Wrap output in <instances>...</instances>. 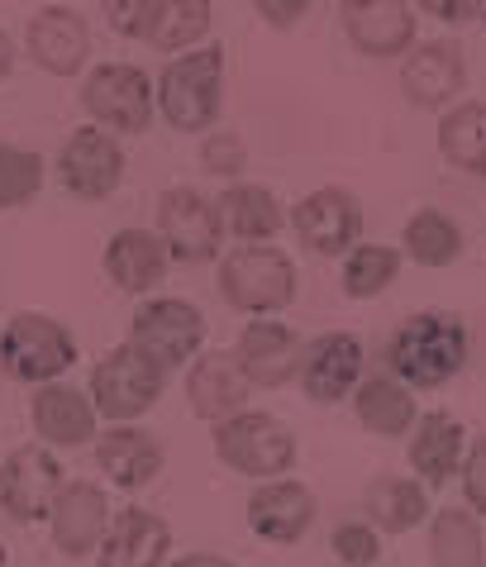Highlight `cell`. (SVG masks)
Wrapping results in <instances>:
<instances>
[{
	"label": "cell",
	"mask_w": 486,
	"mask_h": 567,
	"mask_svg": "<svg viewBox=\"0 0 486 567\" xmlns=\"http://www.w3.org/2000/svg\"><path fill=\"white\" fill-rule=\"evenodd\" d=\"M473 334L458 315L448 310H420L386 343V372L411 391H438L467 368Z\"/></svg>",
	"instance_id": "obj_1"
},
{
	"label": "cell",
	"mask_w": 486,
	"mask_h": 567,
	"mask_svg": "<svg viewBox=\"0 0 486 567\" xmlns=\"http://www.w3.org/2000/svg\"><path fill=\"white\" fill-rule=\"evenodd\" d=\"M301 277H296L291 254L277 244H239L219 258V301L254 320H277L287 306H296Z\"/></svg>",
	"instance_id": "obj_2"
},
{
	"label": "cell",
	"mask_w": 486,
	"mask_h": 567,
	"mask_svg": "<svg viewBox=\"0 0 486 567\" xmlns=\"http://www.w3.org/2000/svg\"><path fill=\"white\" fill-rule=\"evenodd\" d=\"M158 115L177 134H200L219 130L225 115V49H196L182 58H167L158 72Z\"/></svg>",
	"instance_id": "obj_3"
},
{
	"label": "cell",
	"mask_w": 486,
	"mask_h": 567,
	"mask_svg": "<svg viewBox=\"0 0 486 567\" xmlns=\"http://www.w3.org/2000/svg\"><path fill=\"white\" fill-rule=\"evenodd\" d=\"M210 444H215L219 463L229 472H239V477H248L254 486L291 477L296 453H301L296 449V434L287 430V420H277L272 411H244L225 424H215Z\"/></svg>",
	"instance_id": "obj_4"
},
{
	"label": "cell",
	"mask_w": 486,
	"mask_h": 567,
	"mask_svg": "<svg viewBox=\"0 0 486 567\" xmlns=\"http://www.w3.org/2000/svg\"><path fill=\"white\" fill-rule=\"evenodd\" d=\"M76 362V334L62 320L43 310H20L0 329V372L24 386H53L72 372Z\"/></svg>",
	"instance_id": "obj_5"
},
{
	"label": "cell",
	"mask_w": 486,
	"mask_h": 567,
	"mask_svg": "<svg viewBox=\"0 0 486 567\" xmlns=\"http://www.w3.org/2000/svg\"><path fill=\"white\" fill-rule=\"evenodd\" d=\"M167 391V372L153 358H144L134 343H115L105 358L91 362L86 396L96 415L110 424H134L144 420Z\"/></svg>",
	"instance_id": "obj_6"
},
{
	"label": "cell",
	"mask_w": 486,
	"mask_h": 567,
	"mask_svg": "<svg viewBox=\"0 0 486 567\" xmlns=\"http://www.w3.org/2000/svg\"><path fill=\"white\" fill-rule=\"evenodd\" d=\"M82 110L105 134H144L158 110V82L138 62H96L82 82Z\"/></svg>",
	"instance_id": "obj_7"
},
{
	"label": "cell",
	"mask_w": 486,
	"mask_h": 567,
	"mask_svg": "<svg viewBox=\"0 0 486 567\" xmlns=\"http://www.w3.org/2000/svg\"><path fill=\"white\" fill-rule=\"evenodd\" d=\"M144 358H153L172 377L206 353V315L182 296H148L144 306L130 315V339Z\"/></svg>",
	"instance_id": "obj_8"
},
{
	"label": "cell",
	"mask_w": 486,
	"mask_h": 567,
	"mask_svg": "<svg viewBox=\"0 0 486 567\" xmlns=\"http://www.w3.org/2000/svg\"><path fill=\"white\" fill-rule=\"evenodd\" d=\"M153 234L163 239L172 262H215L219 244H225V219H219V206L196 192V186H167L158 196V215H153Z\"/></svg>",
	"instance_id": "obj_9"
},
{
	"label": "cell",
	"mask_w": 486,
	"mask_h": 567,
	"mask_svg": "<svg viewBox=\"0 0 486 567\" xmlns=\"http://www.w3.org/2000/svg\"><path fill=\"white\" fill-rule=\"evenodd\" d=\"M68 486V472H62L58 453L34 444H20L0 458V511H6L14 525H49L53 501Z\"/></svg>",
	"instance_id": "obj_10"
},
{
	"label": "cell",
	"mask_w": 486,
	"mask_h": 567,
	"mask_svg": "<svg viewBox=\"0 0 486 567\" xmlns=\"http://www.w3.org/2000/svg\"><path fill=\"white\" fill-rule=\"evenodd\" d=\"M291 229L306 254L316 258H349L363 244V206L349 186H316L310 196L296 200Z\"/></svg>",
	"instance_id": "obj_11"
},
{
	"label": "cell",
	"mask_w": 486,
	"mask_h": 567,
	"mask_svg": "<svg viewBox=\"0 0 486 567\" xmlns=\"http://www.w3.org/2000/svg\"><path fill=\"white\" fill-rule=\"evenodd\" d=\"M368 377V349L353 329H324L306 343L301 353V372H296V386L306 391V401L316 405H339L353 401V391L363 386Z\"/></svg>",
	"instance_id": "obj_12"
},
{
	"label": "cell",
	"mask_w": 486,
	"mask_h": 567,
	"mask_svg": "<svg viewBox=\"0 0 486 567\" xmlns=\"http://www.w3.org/2000/svg\"><path fill=\"white\" fill-rule=\"evenodd\" d=\"M124 144L115 134L96 130V124H82L62 138L58 148V177H62V192L76 196V200H110L124 182Z\"/></svg>",
	"instance_id": "obj_13"
},
{
	"label": "cell",
	"mask_w": 486,
	"mask_h": 567,
	"mask_svg": "<svg viewBox=\"0 0 486 567\" xmlns=\"http://www.w3.org/2000/svg\"><path fill=\"white\" fill-rule=\"evenodd\" d=\"M301 353L306 343L287 320H248L239 329V339H234V358H239L254 391L291 386L296 372H301Z\"/></svg>",
	"instance_id": "obj_14"
},
{
	"label": "cell",
	"mask_w": 486,
	"mask_h": 567,
	"mask_svg": "<svg viewBox=\"0 0 486 567\" xmlns=\"http://www.w3.org/2000/svg\"><path fill=\"white\" fill-rule=\"evenodd\" d=\"M110 496L101 482H86L76 477L62 486V496L53 501V515H49V534H53V548L62 558L82 563V558H96V548L110 529Z\"/></svg>",
	"instance_id": "obj_15"
},
{
	"label": "cell",
	"mask_w": 486,
	"mask_h": 567,
	"mask_svg": "<svg viewBox=\"0 0 486 567\" xmlns=\"http://www.w3.org/2000/svg\"><path fill=\"white\" fill-rule=\"evenodd\" d=\"M467 86V58L453 39L415 43L401 58V96L415 110H453V96Z\"/></svg>",
	"instance_id": "obj_16"
},
{
	"label": "cell",
	"mask_w": 486,
	"mask_h": 567,
	"mask_svg": "<svg viewBox=\"0 0 486 567\" xmlns=\"http://www.w3.org/2000/svg\"><path fill=\"white\" fill-rule=\"evenodd\" d=\"M316 515H320L316 492L296 477L262 482V486H254V496H248V529H254L262 544H277V548L301 544L306 534L316 529Z\"/></svg>",
	"instance_id": "obj_17"
},
{
	"label": "cell",
	"mask_w": 486,
	"mask_h": 567,
	"mask_svg": "<svg viewBox=\"0 0 486 567\" xmlns=\"http://www.w3.org/2000/svg\"><path fill=\"white\" fill-rule=\"evenodd\" d=\"M24 49L29 62L49 76H76L91 62V29L68 6H43L24 24Z\"/></svg>",
	"instance_id": "obj_18"
},
{
	"label": "cell",
	"mask_w": 486,
	"mask_h": 567,
	"mask_svg": "<svg viewBox=\"0 0 486 567\" xmlns=\"http://www.w3.org/2000/svg\"><path fill=\"white\" fill-rule=\"evenodd\" d=\"M339 24L363 58H405L415 49V6L405 0H343Z\"/></svg>",
	"instance_id": "obj_19"
},
{
	"label": "cell",
	"mask_w": 486,
	"mask_h": 567,
	"mask_svg": "<svg viewBox=\"0 0 486 567\" xmlns=\"http://www.w3.org/2000/svg\"><path fill=\"white\" fill-rule=\"evenodd\" d=\"M29 424H34V439L43 449H86L101 439L96 405H91L86 391H76L72 382L39 386L34 396H29Z\"/></svg>",
	"instance_id": "obj_20"
},
{
	"label": "cell",
	"mask_w": 486,
	"mask_h": 567,
	"mask_svg": "<svg viewBox=\"0 0 486 567\" xmlns=\"http://www.w3.org/2000/svg\"><path fill=\"white\" fill-rule=\"evenodd\" d=\"M172 563V525L148 506H124L110 519L96 548V567H167Z\"/></svg>",
	"instance_id": "obj_21"
},
{
	"label": "cell",
	"mask_w": 486,
	"mask_h": 567,
	"mask_svg": "<svg viewBox=\"0 0 486 567\" xmlns=\"http://www.w3.org/2000/svg\"><path fill=\"white\" fill-rule=\"evenodd\" d=\"M248 377L239 368V358L229 353H200L192 368H186V405H192L196 420L206 424H225L234 415L248 411Z\"/></svg>",
	"instance_id": "obj_22"
},
{
	"label": "cell",
	"mask_w": 486,
	"mask_h": 567,
	"mask_svg": "<svg viewBox=\"0 0 486 567\" xmlns=\"http://www.w3.org/2000/svg\"><path fill=\"white\" fill-rule=\"evenodd\" d=\"M101 267H105V277L115 281V291L144 296V301H148V291H158V281L167 277L172 258H167V248H163V239L153 229L124 225L120 234H110V244L101 254Z\"/></svg>",
	"instance_id": "obj_23"
},
{
	"label": "cell",
	"mask_w": 486,
	"mask_h": 567,
	"mask_svg": "<svg viewBox=\"0 0 486 567\" xmlns=\"http://www.w3.org/2000/svg\"><path fill=\"white\" fill-rule=\"evenodd\" d=\"M467 458V430L448 411H425L420 424L411 430V477L425 486V492H438L463 472Z\"/></svg>",
	"instance_id": "obj_24"
},
{
	"label": "cell",
	"mask_w": 486,
	"mask_h": 567,
	"mask_svg": "<svg viewBox=\"0 0 486 567\" xmlns=\"http://www.w3.org/2000/svg\"><path fill=\"white\" fill-rule=\"evenodd\" d=\"M96 467L110 486H120V492H144V486L158 482V472L167 467V453L148 430L115 424V430H105L96 439Z\"/></svg>",
	"instance_id": "obj_25"
},
{
	"label": "cell",
	"mask_w": 486,
	"mask_h": 567,
	"mask_svg": "<svg viewBox=\"0 0 486 567\" xmlns=\"http://www.w3.org/2000/svg\"><path fill=\"white\" fill-rule=\"evenodd\" d=\"M219 219H225V234L239 244H272L281 229L291 225V215L281 210V200L272 186L258 182H234L219 192Z\"/></svg>",
	"instance_id": "obj_26"
},
{
	"label": "cell",
	"mask_w": 486,
	"mask_h": 567,
	"mask_svg": "<svg viewBox=\"0 0 486 567\" xmlns=\"http://www.w3.org/2000/svg\"><path fill=\"white\" fill-rule=\"evenodd\" d=\"M353 415L368 434L405 439L420 424V401H415V391L396 382L391 372H372V377H363V386L353 391Z\"/></svg>",
	"instance_id": "obj_27"
},
{
	"label": "cell",
	"mask_w": 486,
	"mask_h": 567,
	"mask_svg": "<svg viewBox=\"0 0 486 567\" xmlns=\"http://www.w3.org/2000/svg\"><path fill=\"white\" fill-rule=\"evenodd\" d=\"M363 511H368V525L378 534H411L434 515L430 492L415 477H401V472H382V477L368 482Z\"/></svg>",
	"instance_id": "obj_28"
},
{
	"label": "cell",
	"mask_w": 486,
	"mask_h": 567,
	"mask_svg": "<svg viewBox=\"0 0 486 567\" xmlns=\"http://www.w3.org/2000/svg\"><path fill=\"white\" fill-rule=\"evenodd\" d=\"M430 567H486V529L467 506L430 515Z\"/></svg>",
	"instance_id": "obj_29"
},
{
	"label": "cell",
	"mask_w": 486,
	"mask_h": 567,
	"mask_svg": "<svg viewBox=\"0 0 486 567\" xmlns=\"http://www.w3.org/2000/svg\"><path fill=\"white\" fill-rule=\"evenodd\" d=\"M401 254L411 258L415 267H430V272H438V267H453L463 258V225L444 210H415L411 219H405L401 229Z\"/></svg>",
	"instance_id": "obj_30"
},
{
	"label": "cell",
	"mask_w": 486,
	"mask_h": 567,
	"mask_svg": "<svg viewBox=\"0 0 486 567\" xmlns=\"http://www.w3.org/2000/svg\"><path fill=\"white\" fill-rule=\"evenodd\" d=\"M434 144L448 167L482 177L486 172V101H458L453 110H444Z\"/></svg>",
	"instance_id": "obj_31"
},
{
	"label": "cell",
	"mask_w": 486,
	"mask_h": 567,
	"mask_svg": "<svg viewBox=\"0 0 486 567\" xmlns=\"http://www.w3.org/2000/svg\"><path fill=\"white\" fill-rule=\"evenodd\" d=\"M401 262H405L401 248L363 239L349 258L339 262V287H343V296H349V301H372V296H382V291L396 287Z\"/></svg>",
	"instance_id": "obj_32"
},
{
	"label": "cell",
	"mask_w": 486,
	"mask_h": 567,
	"mask_svg": "<svg viewBox=\"0 0 486 567\" xmlns=\"http://www.w3.org/2000/svg\"><path fill=\"white\" fill-rule=\"evenodd\" d=\"M215 24V6L210 0H163L158 29H153V49L167 58L196 53V43L210 34Z\"/></svg>",
	"instance_id": "obj_33"
},
{
	"label": "cell",
	"mask_w": 486,
	"mask_h": 567,
	"mask_svg": "<svg viewBox=\"0 0 486 567\" xmlns=\"http://www.w3.org/2000/svg\"><path fill=\"white\" fill-rule=\"evenodd\" d=\"M43 192V157L0 138V210H20Z\"/></svg>",
	"instance_id": "obj_34"
},
{
	"label": "cell",
	"mask_w": 486,
	"mask_h": 567,
	"mask_svg": "<svg viewBox=\"0 0 486 567\" xmlns=\"http://www.w3.org/2000/svg\"><path fill=\"white\" fill-rule=\"evenodd\" d=\"M200 167H206V177H219L225 186H234L248 167V144L234 130H210L200 138Z\"/></svg>",
	"instance_id": "obj_35"
},
{
	"label": "cell",
	"mask_w": 486,
	"mask_h": 567,
	"mask_svg": "<svg viewBox=\"0 0 486 567\" xmlns=\"http://www.w3.org/2000/svg\"><path fill=\"white\" fill-rule=\"evenodd\" d=\"M329 548H334L339 567H378L382 558V534L368 525V519H343V525L329 534Z\"/></svg>",
	"instance_id": "obj_36"
},
{
	"label": "cell",
	"mask_w": 486,
	"mask_h": 567,
	"mask_svg": "<svg viewBox=\"0 0 486 567\" xmlns=\"http://www.w3.org/2000/svg\"><path fill=\"white\" fill-rule=\"evenodd\" d=\"M158 14H163V0H110L105 6L110 29H115L120 39H134V43H153Z\"/></svg>",
	"instance_id": "obj_37"
},
{
	"label": "cell",
	"mask_w": 486,
	"mask_h": 567,
	"mask_svg": "<svg viewBox=\"0 0 486 567\" xmlns=\"http://www.w3.org/2000/svg\"><path fill=\"white\" fill-rule=\"evenodd\" d=\"M458 477H463V501H467V511L482 519V515H486V434L467 444V458H463Z\"/></svg>",
	"instance_id": "obj_38"
},
{
	"label": "cell",
	"mask_w": 486,
	"mask_h": 567,
	"mask_svg": "<svg viewBox=\"0 0 486 567\" xmlns=\"http://www.w3.org/2000/svg\"><path fill=\"white\" fill-rule=\"evenodd\" d=\"M254 10H258L262 24H272V29H296L316 6H310V0H258Z\"/></svg>",
	"instance_id": "obj_39"
},
{
	"label": "cell",
	"mask_w": 486,
	"mask_h": 567,
	"mask_svg": "<svg viewBox=\"0 0 486 567\" xmlns=\"http://www.w3.org/2000/svg\"><path fill=\"white\" fill-rule=\"evenodd\" d=\"M415 10H430L438 24H463V20H477L482 14V0H420Z\"/></svg>",
	"instance_id": "obj_40"
},
{
	"label": "cell",
	"mask_w": 486,
	"mask_h": 567,
	"mask_svg": "<svg viewBox=\"0 0 486 567\" xmlns=\"http://www.w3.org/2000/svg\"><path fill=\"white\" fill-rule=\"evenodd\" d=\"M167 567H239L234 558L225 554H206V548H196V554H182V558H172Z\"/></svg>",
	"instance_id": "obj_41"
},
{
	"label": "cell",
	"mask_w": 486,
	"mask_h": 567,
	"mask_svg": "<svg viewBox=\"0 0 486 567\" xmlns=\"http://www.w3.org/2000/svg\"><path fill=\"white\" fill-rule=\"evenodd\" d=\"M14 58H20V49H14V39L6 34V29H0V82H6V76L14 72Z\"/></svg>",
	"instance_id": "obj_42"
},
{
	"label": "cell",
	"mask_w": 486,
	"mask_h": 567,
	"mask_svg": "<svg viewBox=\"0 0 486 567\" xmlns=\"http://www.w3.org/2000/svg\"><path fill=\"white\" fill-rule=\"evenodd\" d=\"M0 567H6V544H0Z\"/></svg>",
	"instance_id": "obj_43"
},
{
	"label": "cell",
	"mask_w": 486,
	"mask_h": 567,
	"mask_svg": "<svg viewBox=\"0 0 486 567\" xmlns=\"http://www.w3.org/2000/svg\"><path fill=\"white\" fill-rule=\"evenodd\" d=\"M482 24H486V0H482Z\"/></svg>",
	"instance_id": "obj_44"
},
{
	"label": "cell",
	"mask_w": 486,
	"mask_h": 567,
	"mask_svg": "<svg viewBox=\"0 0 486 567\" xmlns=\"http://www.w3.org/2000/svg\"><path fill=\"white\" fill-rule=\"evenodd\" d=\"M482 177H486V172H482Z\"/></svg>",
	"instance_id": "obj_45"
}]
</instances>
